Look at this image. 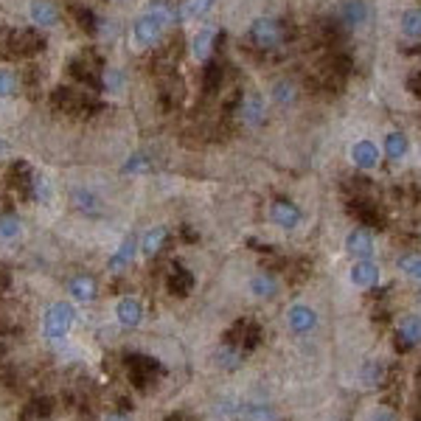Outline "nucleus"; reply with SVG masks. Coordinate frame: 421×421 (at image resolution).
Wrapping results in <instances>:
<instances>
[{"label": "nucleus", "mask_w": 421, "mask_h": 421, "mask_svg": "<svg viewBox=\"0 0 421 421\" xmlns=\"http://www.w3.org/2000/svg\"><path fill=\"white\" fill-rule=\"evenodd\" d=\"M210 6H214V0H183V6H180V20H197L202 17L205 12H210Z\"/></svg>", "instance_id": "f704fd0d"}, {"label": "nucleus", "mask_w": 421, "mask_h": 421, "mask_svg": "<svg viewBox=\"0 0 421 421\" xmlns=\"http://www.w3.org/2000/svg\"><path fill=\"white\" fill-rule=\"evenodd\" d=\"M340 17L349 28H357V26H362L365 20H368V6L362 3V0H346V3L340 6Z\"/></svg>", "instance_id": "a878e982"}, {"label": "nucleus", "mask_w": 421, "mask_h": 421, "mask_svg": "<svg viewBox=\"0 0 421 421\" xmlns=\"http://www.w3.org/2000/svg\"><path fill=\"white\" fill-rule=\"evenodd\" d=\"M135 250H138V242L135 239H124L121 247L112 253V259H110V270L112 273H121L126 264H130L135 259Z\"/></svg>", "instance_id": "c85d7f7f"}, {"label": "nucleus", "mask_w": 421, "mask_h": 421, "mask_svg": "<svg viewBox=\"0 0 421 421\" xmlns=\"http://www.w3.org/2000/svg\"><path fill=\"white\" fill-rule=\"evenodd\" d=\"M326 68H331L334 73H343V76H349L351 70H354V59L349 57V54H343V51H331L329 54V59L323 62Z\"/></svg>", "instance_id": "ea45409f"}, {"label": "nucleus", "mask_w": 421, "mask_h": 421, "mask_svg": "<svg viewBox=\"0 0 421 421\" xmlns=\"http://www.w3.org/2000/svg\"><path fill=\"white\" fill-rule=\"evenodd\" d=\"M222 81H225V65L219 59H208L202 68V93L210 99L222 90Z\"/></svg>", "instance_id": "2eb2a0df"}, {"label": "nucleus", "mask_w": 421, "mask_h": 421, "mask_svg": "<svg viewBox=\"0 0 421 421\" xmlns=\"http://www.w3.org/2000/svg\"><path fill=\"white\" fill-rule=\"evenodd\" d=\"M399 270H404L413 281H421V256H402Z\"/></svg>", "instance_id": "49530a36"}, {"label": "nucleus", "mask_w": 421, "mask_h": 421, "mask_svg": "<svg viewBox=\"0 0 421 421\" xmlns=\"http://www.w3.org/2000/svg\"><path fill=\"white\" fill-rule=\"evenodd\" d=\"M73 205L81 210V214H90V217H99L101 214V199L93 194V191H73Z\"/></svg>", "instance_id": "473e14b6"}, {"label": "nucleus", "mask_w": 421, "mask_h": 421, "mask_svg": "<svg viewBox=\"0 0 421 421\" xmlns=\"http://www.w3.org/2000/svg\"><path fill=\"white\" fill-rule=\"evenodd\" d=\"M68 289H70V295L76 301H81V304H90L93 298H96V278L93 275H76V278H70V284H68Z\"/></svg>", "instance_id": "b1692460"}, {"label": "nucleus", "mask_w": 421, "mask_h": 421, "mask_svg": "<svg viewBox=\"0 0 421 421\" xmlns=\"http://www.w3.org/2000/svg\"><path fill=\"white\" fill-rule=\"evenodd\" d=\"M236 413H239L244 421H275V418H278L275 410L267 407V404H244V407H239Z\"/></svg>", "instance_id": "72a5a7b5"}, {"label": "nucleus", "mask_w": 421, "mask_h": 421, "mask_svg": "<svg viewBox=\"0 0 421 421\" xmlns=\"http://www.w3.org/2000/svg\"><path fill=\"white\" fill-rule=\"evenodd\" d=\"M286 323H289V329H292V331H298V334H306V331H312V329H315V323H317V315H315V309H312V306L295 304V306L286 312Z\"/></svg>", "instance_id": "a211bd4d"}, {"label": "nucleus", "mask_w": 421, "mask_h": 421, "mask_svg": "<svg viewBox=\"0 0 421 421\" xmlns=\"http://www.w3.org/2000/svg\"><path fill=\"white\" fill-rule=\"evenodd\" d=\"M166 286H168L172 295H177V298H186V295L194 289V275L186 267L172 264V273H168V278H166Z\"/></svg>", "instance_id": "aec40b11"}, {"label": "nucleus", "mask_w": 421, "mask_h": 421, "mask_svg": "<svg viewBox=\"0 0 421 421\" xmlns=\"http://www.w3.org/2000/svg\"><path fill=\"white\" fill-rule=\"evenodd\" d=\"M3 351H6V346H3V343H0V357H3Z\"/></svg>", "instance_id": "4d7b16f0"}, {"label": "nucleus", "mask_w": 421, "mask_h": 421, "mask_svg": "<svg viewBox=\"0 0 421 421\" xmlns=\"http://www.w3.org/2000/svg\"><path fill=\"white\" fill-rule=\"evenodd\" d=\"M402 34L407 39H421V9H407L402 14Z\"/></svg>", "instance_id": "c9c22d12"}, {"label": "nucleus", "mask_w": 421, "mask_h": 421, "mask_svg": "<svg viewBox=\"0 0 421 421\" xmlns=\"http://www.w3.org/2000/svg\"><path fill=\"white\" fill-rule=\"evenodd\" d=\"M371 421H399V418H396L393 407H382V410H376V413L371 415Z\"/></svg>", "instance_id": "603ef678"}, {"label": "nucleus", "mask_w": 421, "mask_h": 421, "mask_svg": "<svg viewBox=\"0 0 421 421\" xmlns=\"http://www.w3.org/2000/svg\"><path fill=\"white\" fill-rule=\"evenodd\" d=\"M42 48H46V37H42L37 28H17L9 31L3 39V57L9 59H26V57H37Z\"/></svg>", "instance_id": "20e7f679"}, {"label": "nucleus", "mask_w": 421, "mask_h": 421, "mask_svg": "<svg viewBox=\"0 0 421 421\" xmlns=\"http://www.w3.org/2000/svg\"><path fill=\"white\" fill-rule=\"evenodd\" d=\"M180 101H183V81L175 79V73L172 76H163V84H160V107L166 112H172V110L180 107Z\"/></svg>", "instance_id": "6ab92c4d"}, {"label": "nucleus", "mask_w": 421, "mask_h": 421, "mask_svg": "<svg viewBox=\"0 0 421 421\" xmlns=\"http://www.w3.org/2000/svg\"><path fill=\"white\" fill-rule=\"evenodd\" d=\"M180 57H183V37L175 34L172 39H166L163 46L155 48L149 68H152V73H157V76H172V73H175V65L180 62Z\"/></svg>", "instance_id": "0eeeda50"}, {"label": "nucleus", "mask_w": 421, "mask_h": 421, "mask_svg": "<svg viewBox=\"0 0 421 421\" xmlns=\"http://www.w3.org/2000/svg\"><path fill=\"white\" fill-rule=\"evenodd\" d=\"M262 343V329L253 320H236L228 331H225V346L242 349V351H253Z\"/></svg>", "instance_id": "6e6552de"}, {"label": "nucleus", "mask_w": 421, "mask_h": 421, "mask_svg": "<svg viewBox=\"0 0 421 421\" xmlns=\"http://www.w3.org/2000/svg\"><path fill=\"white\" fill-rule=\"evenodd\" d=\"M70 323H73V306L70 304H54L51 309H48V315H46V337L48 340H62V337L68 334V329H70Z\"/></svg>", "instance_id": "f8f14e48"}, {"label": "nucleus", "mask_w": 421, "mask_h": 421, "mask_svg": "<svg viewBox=\"0 0 421 421\" xmlns=\"http://www.w3.org/2000/svg\"><path fill=\"white\" fill-rule=\"evenodd\" d=\"M379 281V267L371 262V259H360L354 267H351V284L362 286V289H373Z\"/></svg>", "instance_id": "4be33fe9"}, {"label": "nucleus", "mask_w": 421, "mask_h": 421, "mask_svg": "<svg viewBox=\"0 0 421 421\" xmlns=\"http://www.w3.org/2000/svg\"><path fill=\"white\" fill-rule=\"evenodd\" d=\"M160 362L146 357V354H130L126 357V373H130L133 385L138 391H149V385H155V379L160 376Z\"/></svg>", "instance_id": "423d86ee"}, {"label": "nucleus", "mask_w": 421, "mask_h": 421, "mask_svg": "<svg viewBox=\"0 0 421 421\" xmlns=\"http://www.w3.org/2000/svg\"><path fill=\"white\" fill-rule=\"evenodd\" d=\"M273 96H275V101L284 107V104H292L295 101V84L292 81H286V79H281V81H275V88H273Z\"/></svg>", "instance_id": "c03bdc74"}, {"label": "nucleus", "mask_w": 421, "mask_h": 421, "mask_svg": "<svg viewBox=\"0 0 421 421\" xmlns=\"http://www.w3.org/2000/svg\"><path fill=\"white\" fill-rule=\"evenodd\" d=\"M6 183H9V188L17 194V199H34V186H37V180H34V172H31V166L26 163V160H14L12 166H9V175H6Z\"/></svg>", "instance_id": "9d476101"}, {"label": "nucleus", "mask_w": 421, "mask_h": 421, "mask_svg": "<svg viewBox=\"0 0 421 421\" xmlns=\"http://www.w3.org/2000/svg\"><path fill=\"white\" fill-rule=\"evenodd\" d=\"M343 191L349 194V199H371L373 194V183L365 175H354L343 180Z\"/></svg>", "instance_id": "cd10ccee"}, {"label": "nucleus", "mask_w": 421, "mask_h": 421, "mask_svg": "<svg viewBox=\"0 0 421 421\" xmlns=\"http://www.w3.org/2000/svg\"><path fill=\"white\" fill-rule=\"evenodd\" d=\"M70 14H73V20H76V26L84 31V34H99V17H96V12L93 9H88V6H70Z\"/></svg>", "instance_id": "c756f323"}, {"label": "nucleus", "mask_w": 421, "mask_h": 421, "mask_svg": "<svg viewBox=\"0 0 421 421\" xmlns=\"http://www.w3.org/2000/svg\"><path fill=\"white\" fill-rule=\"evenodd\" d=\"M404 88H407V93H410V96L421 99V70H415V73H410V76H407Z\"/></svg>", "instance_id": "8fccbe9b"}, {"label": "nucleus", "mask_w": 421, "mask_h": 421, "mask_svg": "<svg viewBox=\"0 0 421 421\" xmlns=\"http://www.w3.org/2000/svg\"><path fill=\"white\" fill-rule=\"evenodd\" d=\"M51 107L68 115H96L104 110V104L93 96V93H84V90H73V88H57L51 93Z\"/></svg>", "instance_id": "f03ea898"}, {"label": "nucleus", "mask_w": 421, "mask_h": 421, "mask_svg": "<svg viewBox=\"0 0 421 421\" xmlns=\"http://www.w3.org/2000/svg\"><path fill=\"white\" fill-rule=\"evenodd\" d=\"M183 239H186V242H197V233H194L191 228H183Z\"/></svg>", "instance_id": "864d4df0"}, {"label": "nucleus", "mask_w": 421, "mask_h": 421, "mask_svg": "<svg viewBox=\"0 0 421 421\" xmlns=\"http://www.w3.org/2000/svg\"><path fill=\"white\" fill-rule=\"evenodd\" d=\"M309 273H312V264H309L306 259H298L295 264H286V278H289L292 284H304V281L309 278Z\"/></svg>", "instance_id": "79ce46f5"}, {"label": "nucleus", "mask_w": 421, "mask_h": 421, "mask_svg": "<svg viewBox=\"0 0 421 421\" xmlns=\"http://www.w3.org/2000/svg\"><path fill=\"white\" fill-rule=\"evenodd\" d=\"M396 331L404 334L413 346L421 343V315H404V317L399 320V329H396Z\"/></svg>", "instance_id": "e433bc0d"}, {"label": "nucleus", "mask_w": 421, "mask_h": 421, "mask_svg": "<svg viewBox=\"0 0 421 421\" xmlns=\"http://www.w3.org/2000/svg\"><path fill=\"white\" fill-rule=\"evenodd\" d=\"M250 289H253L256 298H273V295L278 292V281L273 278V273H259V275H253Z\"/></svg>", "instance_id": "2f4dec72"}, {"label": "nucleus", "mask_w": 421, "mask_h": 421, "mask_svg": "<svg viewBox=\"0 0 421 421\" xmlns=\"http://www.w3.org/2000/svg\"><path fill=\"white\" fill-rule=\"evenodd\" d=\"M115 315H118V323L126 326V329H135L144 317V306L138 298H121L118 306H115Z\"/></svg>", "instance_id": "412c9836"}, {"label": "nucleus", "mask_w": 421, "mask_h": 421, "mask_svg": "<svg viewBox=\"0 0 421 421\" xmlns=\"http://www.w3.org/2000/svg\"><path fill=\"white\" fill-rule=\"evenodd\" d=\"M242 349H233V346H225L222 351H219V365L222 368H228V371H236L239 365H242Z\"/></svg>", "instance_id": "a18cd8bd"}, {"label": "nucleus", "mask_w": 421, "mask_h": 421, "mask_svg": "<svg viewBox=\"0 0 421 421\" xmlns=\"http://www.w3.org/2000/svg\"><path fill=\"white\" fill-rule=\"evenodd\" d=\"M298 37V26L292 20H275V17H259L253 20L247 28V42L250 48H256L262 54L281 48L284 42H292Z\"/></svg>", "instance_id": "f257e3e1"}, {"label": "nucleus", "mask_w": 421, "mask_h": 421, "mask_svg": "<svg viewBox=\"0 0 421 421\" xmlns=\"http://www.w3.org/2000/svg\"><path fill=\"white\" fill-rule=\"evenodd\" d=\"M351 160L357 168H362V172H371V168L379 166V146L373 141H357L351 146Z\"/></svg>", "instance_id": "f3484780"}, {"label": "nucleus", "mask_w": 421, "mask_h": 421, "mask_svg": "<svg viewBox=\"0 0 421 421\" xmlns=\"http://www.w3.org/2000/svg\"><path fill=\"white\" fill-rule=\"evenodd\" d=\"M166 421H183V415H168Z\"/></svg>", "instance_id": "6e6d98bb"}, {"label": "nucleus", "mask_w": 421, "mask_h": 421, "mask_svg": "<svg viewBox=\"0 0 421 421\" xmlns=\"http://www.w3.org/2000/svg\"><path fill=\"white\" fill-rule=\"evenodd\" d=\"M107 421H130V418H126L124 413H115V415H107Z\"/></svg>", "instance_id": "5fc2aeb1"}, {"label": "nucleus", "mask_w": 421, "mask_h": 421, "mask_svg": "<svg viewBox=\"0 0 421 421\" xmlns=\"http://www.w3.org/2000/svg\"><path fill=\"white\" fill-rule=\"evenodd\" d=\"M14 88H17V79H14V73L0 68V99L12 96V93H14Z\"/></svg>", "instance_id": "09e8293b"}, {"label": "nucleus", "mask_w": 421, "mask_h": 421, "mask_svg": "<svg viewBox=\"0 0 421 421\" xmlns=\"http://www.w3.org/2000/svg\"><path fill=\"white\" fill-rule=\"evenodd\" d=\"M0 236L3 239H14V236H20V219L17 217H0Z\"/></svg>", "instance_id": "de8ad7c7"}, {"label": "nucleus", "mask_w": 421, "mask_h": 421, "mask_svg": "<svg viewBox=\"0 0 421 421\" xmlns=\"http://www.w3.org/2000/svg\"><path fill=\"white\" fill-rule=\"evenodd\" d=\"M385 376H388V368L379 362V360H368V362L362 365V382H365V385H382Z\"/></svg>", "instance_id": "4c0bfd02"}, {"label": "nucleus", "mask_w": 421, "mask_h": 421, "mask_svg": "<svg viewBox=\"0 0 421 421\" xmlns=\"http://www.w3.org/2000/svg\"><path fill=\"white\" fill-rule=\"evenodd\" d=\"M301 208L295 205L292 199H275L273 205H270V219L278 225V228H284V231H295L301 225Z\"/></svg>", "instance_id": "ddd939ff"}, {"label": "nucleus", "mask_w": 421, "mask_h": 421, "mask_svg": "<svg viewBox=\"0 0 421 421\" xmlns=\"http://www.w3.org/2000/svg\"><path fill=\"white\" fill-rule=\"evenodd\" d=\"M236 112L244 126H262L264 124V99L259 93H247Z\"/></svg>", "instance_id": "4468645a"}, {"label": "nucleus", "mask_w": 421, "mask_h": 421, "mask_svg": "<svg viewBox=\"0 0 421 421\" xmlns=\"http://www.w3.org/2000/svg\"><path fill=\"white\" fill-rule=\"evenodd\" d=\"M418 126H421V118H418Z\"/></svg>", "instance_id": "13d9d810"}, {"label": "nucleus", "mask_w": 421, "mask_h": 421, "mask_svg": "<svg viewBox=\"0 0 421 421\" xmlns=\"http://www.w3.org/2000/svg\"><path fill=\"white\" fill-rule=\"evenodd\" d=\"M393 349H396L399 354H407V351L413 349V343L407 340V337H404V334H399V331H396V337H393Z\"/></svg>", "instance_id": "3c124183"}, {"label": "nucleus", "mask_w": 421, "mask_h": 421, "mask_svg": "<svg viewBox=\"0 0 421 421\" xmlns=\"http://www.w3.org/2000/svg\"><path fill=\"white\" fill-rule=\"evenodd\" d=\"M51 410H54V402L51 399H34L31 404H28V410L23 413V418L20 421H34V418H46V415H51Z\"/></svg>", "instance_id": "a19ab883"}, {"label": "nucleus", "mask_w": 421, "mask_h": 421, "mask_svg": "<svg viewBox=\"0 0 421 421\" xmlns=\"http://www.w3.org/2000/svg\"><path fill=\"white\" fill-rule=\"evenodd\" d=\"M407 149H410V144H407V135L404 133H388L385 135V155H388V160L399 163L407 155Z\"/></svg>", "instance_id": "7c9ffc66"}, {"label": "nucleus", "mask_w": 421, "mask_h": 421, "mask_svg": "<svg viewBox=\"0 0 421 421\" xmlns=\"http://www.w3.org/2000/svg\"><path fill=\"white\" fill-rule=\"evenodd\" d=\"M101 68H104V62H101V57L96 51H84V54H79V57H73L68 62V73L81 84L84 90H90V93L104 90Z\"/></svg>", "instance_id": "7ed1b4c3"}, {"label": "nucleus", "mask_w": 421, "mask_h": 421, "mask_svg": "<svg viewBox=\"0 0 421 421\" xmlns=\"http://www.w3.org/2000/svg\"><path fill=\"white\" fill-rule=\"evenodd\" d=\"M166 17L163 14H157L155 9H149L146 14H141L138 20H135V26H133V37H135V42L138 46H144V48H149V46H155V42L160 39V34H163V28H166Z\"/></svg>", "instance_id": "1a4fd4ad"}, {"label": "nucleus", "mask_w": 421, "mask_h": 421, "mask_svg": "<svg viewBox=\"0 0 421 421\" xmlns=\"http://www.w3.org/2000/svg\"><path fill=\"white\" fill-rule=\"evenodd\" d=\"M346 250L351 253L354 259H371V253H373V236L368 228H357L346 236Z\"/></svg>", "instance_id": "dca6fc26"}, {"label": "nucleus", "mask_w": 421, "mask_h": 421, "mask_svg": "<svg viewBox=\"0 0 421 421\" xmlns=\"http://www.w3.org/2000/svg\"><path fill=\"white\" fill-rule=\"evenodd\" d=\"M23 329V309L14 304H0V334H17Z\"/></svg>", "instance_id": "5701e85b"}, {"label": "nucleus", "mask_w": 421, "mask_h": 421, "mask_svg": "<svg viewBox=\"0 0 421 421\" xmlns=\"http://www.w3.org/2000/svg\"><path fill=\"white\" fill-rule=\"evenodd\" d=\"M28 14L37 26H57V20H59V9L51 3V0H34Z\"/></svg>", "instance_id": "393cba45"}, {"label": "nucleus", "mask_w": 421, "mask_h": 421, "mask_svg": "<svg viewBox=\"0 0 421 421\" xmlns=\"http://www.w3.org/2000/svg\"><path fill=\"white\" fill-rule=\"evenodd\" d=\"M149 168H152V160L146 155H133L130 160L121 166V172L124 175H144V172H149Z\"/></svg>", "instance_id": "37998d69"}, {"label": "nucleus", "mask_w": 421, "mask_h": 421, "mask_svg": "<svg viewBox=\"0 0 421 421\" xmlns=\"http://www.w3.org/2000/svg\"><path fill=\"white\" fill-rule=\"evenodd\" d=\"M346 208H349V214L360 225H365L368 231H382L385 228V214L376 208V202H371V199H349Z\"/></svg>", "instance_id": "9b49d317"}, {"label": "nucleus", "mask_w": 421, "mask_h": 421, "mask_svg": "<svg viewBox=\"0 0 421 421\" xmlns=\"http://www.w3.org/2000/svg\"><path fill=\"white\" fill-rule=\"evenodd\" d=\"M309 34H312L315 46H323V48L337 51L346 42V37H349V26L340 17H317L309 26Z\"/></svg>", "instance_id": "39448f33"}, {"label": "nucleus", "mask_w": 421, "mask_h": 421, "mask_svg": "<svg viewBox=\"0 0 421 421\" xmlns=\"http://www.w3.org/2000/svg\"><path fill=\"white\" fill-rule=\"evenodd\" d=\"M166 239H168V231H166V228H155V231H149V233L144 236L141 247H144L146 256H157V253L163 250V244H166Z\"/></svg>", "instance_id": "58836bf2"}, {"label": "nucleus", "mask_w": 421, "mask_h": 421, "mask_svg": "<svg viewBox=\"0 0 421 421\" xmlns=\"http://www.w3.org/2000/svg\"><path fill=\"white\" fill-rule=\"evenodd\" d=\"M217 31L214 28H202L197 37H194V42H191V51H194V57L197 59H202V62H208V57H210V51L217 48Z\"/></svg>", "instance_id": "bb28decb"}]
</instances>
